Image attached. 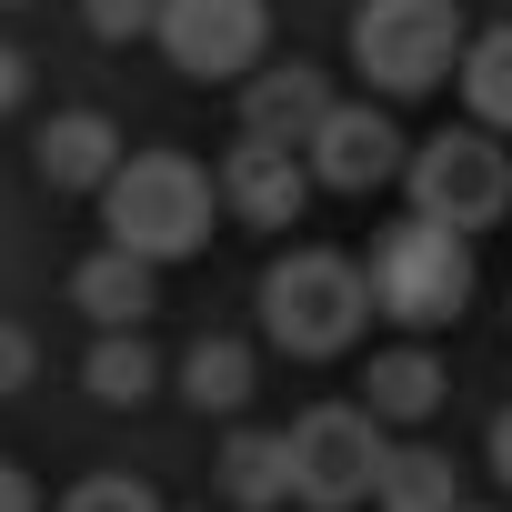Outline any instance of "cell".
Segmentation results:
<instances>
[{"instance_id":"6da1fadb","label":"cell","mask_w":512,"mask_h":512,"mask_svg":"<svg viewBox=\"0 0 512 512\" xmlns=\"http://www.w3.org/2000/svg\"><path fill=\"white\" fill-rule=\"evenodd\" d=\"M211 211H221V181L181 151H131L101 191V231L111 251H131V262H191V251L211 241Z\"/></svg>"},{"instance_id":"7a4b0ae2","label":"cell","mask_w":512,"mask_h":512,"mask_svg":"<svg viewBox=\"0 0 512 512\" xmlns=\"http://www.w3.org/2000/svg\"><path fill=\"white\" fill-rule=\"evenodd\" d=\"M372 322V282L352 251H282V262L262 272V332L292 352V362H332L352 352Z\"/></svg>"},{"instance_id":"3957f363","label":"cell","mask_w":512,"mask_h":512,"mask_svg":"<svg viewBox=\"0 0 512 512\" xmlns=\"http://www.w3.org/2000/svg\"><path fill=\"white\" fill-rule=\"evenodd\" d=\"M362 282H372V312H392L402 332H442L472 302V241L442 231V221H422V211L412 221H382Z\"/></svg>"},{"instance_id":"277c9868","label":"cell","mask_w":512,"mask_h":512,"mask_svg":"<svg viewBox=\"0 0 512 512\" xmlns=\"http://www.w3.org/2000/svg\"><path fill=\"white\" fill-rule=\"evenodd\" d=\"M352 71L392 101L432 91L442 71H462V11L452 0H362L352 11Z\"/></svg>"},{"instance_id":"5b68a950","label":"cell","mask_w":512,"mask_h":512,"mask_svg":"<svg viewBox=\"0 0 512 512\" xmlns=\"http://www.w3.org/2000/svg\"><path fill=\"white\" fill-rule=\"evenodd\" d=\"M402 191H412L422 221H442V231L472 241V231H492L512 211V161H502L492 131H442V141H422L402 161Z\"/></svg>"},{"instance_id":"8992f818","label":"cell","mask_w":512,"mask_h":512,"mask_svg":"<svg viewBox=\"0 0 512 512\" xmlns=\"http://www.w3.org/2000/svg\"><path fill=\"white\" fill-rule=\"evenodd\" d=\"M382 422L362 412V402H312L302 422H292V502H312V512H352V502H372V482H382Z\"/></svg>"},{"instance_id":"52a82bcc","label":"cell","mask_w":512,"mask_h":512,"mask_svg":"<svg viewBox=\"0 0 512 512\" xmlns=\"http://www.w3.org/2000/svg\"><path fill=\"white\" fill-rule=\"evenodd\" d=\"M191 81H241L272 41V11L262 0H161V31H151Z\"/></svg>"},{"instance_id":"ba28073f","label":"cell","mask_w":512,"mask_h":512,"mask_svg":"<svg viewBox=\"0 0 512 512\" xmlns=\"http://www.w3.org/2000/svg\"><path fill=\"white\" fill-rule=\"evenodd\" d=\"M302 161H312V181L322 191H382V181H402V131L372 111V101H332L322 111V131L302 141Z\"/></svg>"},{"instance_id":"9c48e42d","label":"cell","mask_w":512,"mask_h":512,"mask_svg":"<svg viewBox=\"0 0 512 512\" xmlns=\"http://www.w3.org/2000/svg\"><path fill=\"white\" fill-rule=\"evenodd\" d=\"M302 201H312V161H302V151H282V141H231V161H221V211H231V221L282 231V221H302Z\"/></svg>"},{"instance_id":"30bf717a","label":"cell","mask_w":512,"mask_h":512,"mask_svg":"<svg viewBox=\"0 0 512 512\" xmlns=\"http://www.w3.org/2000/svg\"><path fill=\"white\" fill-rule=\"evenodd\" d=\"M322 111H332V81H322L312 61H272V71L241 81V141H282V151H302V141L322 131Z\"/></svg>"},{"instance_id":"8fae6325","label":"cell","mask_w":512,"mask_h":512,"mask_svg":"<svg viewBox=\"0 0 512 512\" xmlns=\"http://www.w3.org/2000/svg\"><path fill=\"white\" fill-rule=\"evenodd\" d=\"M121 161H131V151H121L111 111H51L41 141H31V171H41L51 191H111Z\"/></svg>"},{"instance_id":"7c38bea8","label":"cell","mask_w":512,"mask_h":512,"mask_svg":"<svg viewBox=\"0 0 512 512\" xmlns=\"http://www.w3.org/2000/svg\"><path fill=\"white\" fill-rule=\"evenodd\" d=\"M71 302H81V312H91L101 332H141V312L161 302V272H151V262H131V251H111V241H101L91 262L71 272Z\"/></svg>"},{"instance_id":"4fadbf2b","label":"cell","mask_w":512,"mask_h":512,"mask_svg":"<svg viewBox=\"0 0 512 512\" xmlns=\"http://www.w3.org/2000/svg\"><path fill=\"white\" fill-rule=\"evenodd\" d=\"M442 362L422 352V342H402V352H372V372H362V412L392 432V422H432L442 412Z\"/></svg>"},{"instance_id":"5bb4252c","label":"cell","mask_w":512,"mask_h":512,"mask_svg":"<svg viewBox=\"0 0 512 512\" xmlns=\"http://www.w3.org/2000/svg\"><path fill=\"white\" fill-rule=\"evenodd\" d=\"M221 502L231 512H272V502H292V432H231L221 442Z\"/></svg>"},{"instance_id":"9a60e30c","label":"cell","mask_w":512,"mask_h":512,"mask_svg":"<svg viewBox=\"0 0 512 512\" xmlns=\"http://www.w3.org/2000/svg\"><path fill=\"white\" fill-rule=\"evenodd\" d=\"M372 502H382V512H452V502H462V482H452V452H432V442H392V452H382V482H372Z\"/></svg>"},{"instance_id":"2e32d148","label":"cell","mask_w":512,"mask_h":512,"mask_svg":"<svg viewBox=\"0 0 512 512\" xmlns=\"http://www.w3.org/2000/svg\"><path fill=\"white\" fill-rule=\"evenodd\" d=\"M181 402H191V412H241V402H251V352H241L231 332H201V342L181 352Z\"/></svg>"},{"instance_id":"e0dca14e","label":"cell","mask_w":512,"mask_h":512,"mask_svg":"<svg viewBox=\"0 0 512 512\" xmlns=\"http://www.w3.org/2000/svg\"><path fill=\"white\" fill-rule=\"evenodd\" d=\"M462 101H472V131H512V21L462 41Z\"/></svg>"},{"instance_id":"ac0fdd59","label":"cell","mask_w":512,"mask_h":512,"mask_svg":"<svg viewBox=\"0 0 512 512\" xmlns=\"http://www.w3.org/2000/svg\"><path fill=\"white\" fill-rule=\"evenodd\" d=\"M81 382H91V402H141V392L161 382V362H151L141 332H101L91 362H81Z\"/></svg>"},{"instance_id":"d6986e66","label":"cell","mask_w":512,"mask_h":512,"mask_svg":"<svg viewBox=\"0 0 512 512\" xmlns=\"http://www.w3.org/2000/svg\"><path fill=\"white\" fill-rule=\"evenodd\" d=\"M61 512H171L151 482H131V472H91V482H71L61 492Z\"/></svg>"},{"instance_id":"ffe728a7","label":"cell","mask_w":512,"mask_h":512,"mask_svg":"<svg viewBox=\"0 0 512 512\" xmlns=\"http://www.w3.org/2000/svg\"><path fill=\"white\" fill-rule=\"evenodd\" d=\"M81 21H91V41H141V31H161V0H81Z\"/></svg>"},{"instance_id":"44dd1931","label":"cell","mask_w":512,"mask_h":512,"mask_svg":"<svg viewBox=\"0 0 512 512\" xmlns=\"http://www.w3.org/2000/svg\"><path fill=\"white\" fill-rule=\"evenodd\" d=\"M21 382H31V332H21V322H0V402H11Z\"/></svg>"},{"instance_id":"7402d4cb","label":"cell","mask_w":512,"mask_h":512,"mask_svg":"<svg viewBox=\"0 0 512 512\" xmlns=\"http://www.w3.org/2000/svg\"><path fill=\"white\" fill-rule=\"evenodd\" d=\"M21 101H31V61L0 41V111H21Z\"/></svg>"},{"instance_id":"603a6c76","label":"cell","mask_w":512,"mask_h":512,"mask_svg":"<svg viewBox=\"0 0 512 512\" xmlns=\"http://www.w3.org/2000/svg\"><path fill=\"white\" fill-rule=\"evenodd\" d=\"M0 512H41V492H31V472H21V462H0Z\"/></svg>"},{"instance_id":"cb8c5ba5","label":"cell","mask_w":512,"mask_h":512,"mask_svg":"<svg viewBox=\"0 0 512 512\" xmlns=\"http://www.w3.org/2000/svg\"><path fill=\"white\" fill-rule=\"evenodd\" d=\"M492 472L512 482V412H492Z\"/></svg>"},{"instance_id":"d4e9b609","label":"cell","mask_w":512,"mask_h":512,"mask_svg":"<svg viewBox=\"0 0 512 512\" xmlns=\"http://www.w3.org/2000/svg\"><path fill=\"white\" fill-rule=\"evenodd\" d=\"M452 512H482V502H452Z\"/></svg>"}]
</instances>
